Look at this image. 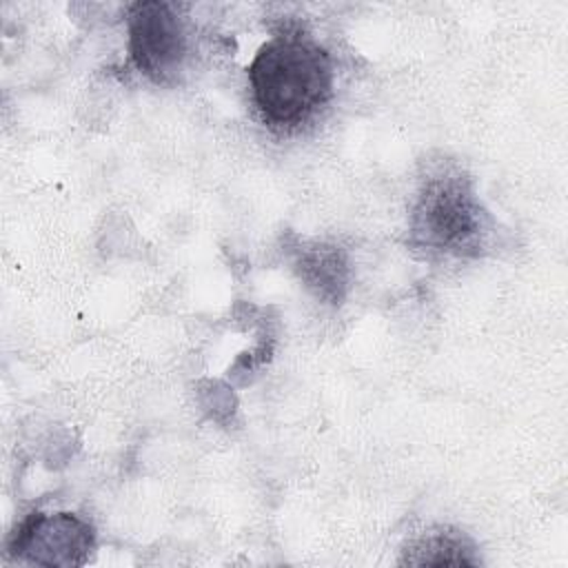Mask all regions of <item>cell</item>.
Instances as JSON below:
<instances>
[{
	"label": "cell",
	"mask_w": 568,
	"mask_h": 568,
	"mask_svg": "<svg viewBox=\"0 0 568 568\" xmlns=\"http://www.w3.org/2000/svg\"><path fill=\"white\" fill-rule=\"evenodd\" d=\"M253 104L264 124L291 131L306 124L333 95V60L302 31L266 40L248 64Z\"/></svg>",
	"instance_id": "6da1fadb"
},
{
	"label": "cell",
	"mask_w": 568,
	"mask_h": 568,
	"mask_svg": "<svg viewBox=\"0 0 568 568\" xmlns=\"http://www.w3.org/2000/svg\"><path fill=\"white\" fill-rule=\"evenodd\" d=\"M493 217L459 166L426 173L408 211V244L426 255L477 257L488 248Z\"/></svg>",
	"instance_id": "7a4b0ae2"
},
{
	"label": "cell",
	"mask_w": 568,
	"mask_h": 568,
	"mask_svg": "<svg viewBox=\"0 0 568 568\" xmlns=\"http://www.w3.org/2000/svg\"><path fill=\"white\" fill-rule=\"evenodd\" d=\"M129 58L155 84H173L189 58L184 18L162 0L133 2L126 9Z\"/></svg>",
	"instance_id": "3957f363"
},
{
	"label": "cell",
	"mask_w": 568,
	"mask_h": 568,
	"mask_svg": "<svg viewBox=\"0 0 568 568\" xmlns=\"http://www.w3.org/2000/svg\"><path fill=\"white\" fill-rule=\"evenodd\" d=\"M95 550V528L89 519L69 513H29L9 535V559L47 568L84 566Z\"/></svg>",
	"instance_id": "277c9868"
},
{
	"label": "cell",
	"mask_w": 568,
	"mask_h": 568,
	"mask_svg": "<svg viewBox=\"0 0 568 568\" xmlns=\"http://www.w3.org/2000/svg\"><path fill=\"white\" fill-rule=\"evenodd\" d=\"M293 268L317 300L333 306L342 304L351 282V266L339 246L328 242H302L295 248Z\"/></svg>",
	"instance_id": "5b68a950"
},
{
	"label": "cell",
	"mask_w": 568,
	"mask_h": 568,
	"mask_svg": "<svg viewBox=\"0 0 568 568\" xmlns=\"http://www.w3.org/2000/svg\"><path fill=\"white\" fill-rule=\"evenodd\" d=\"M399 564L408 566H477L473 544L457 530H430L404 548Z\"/></svg>",
	"instance_id": "8992f818"
}]
</instances>
